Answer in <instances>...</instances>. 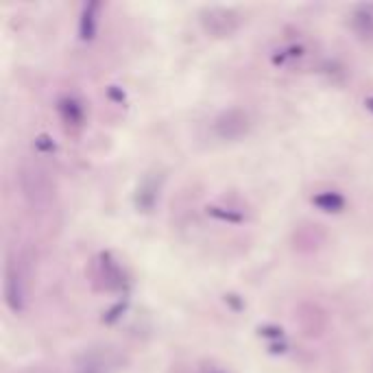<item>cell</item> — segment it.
Here are the masks:
<instances>
[{"label":"cell","mask_w":373,"mask_h":373,"mask_svg":"<svg viewBox=\"0 0 373 373\" xmlns=\"http://www.w3.org/2000/svg\"><path fill=\"white\" fill-rule=\"evenodd\" d=\"M249 131V116L243 110H227L214 121V133L223 140H238Z\"/></svg>","instance_id":"1"},{"label":"cell","mask_w":373,"mask_h":373,"mask_svg":"<svg viewBox=\"0 0 373 373\" xmlns=\"http://www.w3.org/2000/svg\"><path fill=\"white\" fill-rule=\"evenodd\" d=\"M5 297H7V304L11 310L20 312L24 308V290H22V281L20 275L13 271L9 266L7 268V279H5Z\"/></svg>","instance_id":"2"},{"label":"cell","mask_w":373,"mask_h":373,"mask_svg":"<svg viewBox=\"0 0 373 373\" xmlns=\"http://www.w3.org/2000/svg\"><path fill=\"white\" fill-rule=\"evenodd\" d=\"M59 112H62L66 125H81L83 121V110L74 98H64L62 105H59Z\"/></svg>","instance_id":"3"},{"label":"cell","mask_w":373,"mask_h":373,"mask_svg":"<svg viewBox=\"0 0 373 373\" xmlns=\"http://www.w3.org/2000/svg\"><path fill=\"white\" fill-rule=\"evenodd\" d=\"M365 105H367V110H369V112H373V96H369V98L365 101Z\"/></svg>","instance_id":"4"}]
</instances>
